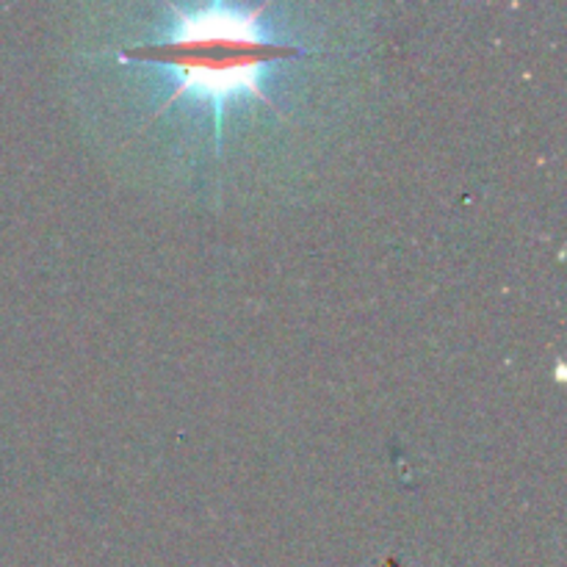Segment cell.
I'll return each instance as SVG.
<instances>
[{"label": "cell", "mask_w": 567, "mask_h": 567, "mask_svg": "<svg viewBox=\"0 0 567 567\" xmlns=\"http://www.w3.org/2000/svg\"><path fill=\"white\" fill-rule=\"evenodd\" d=\"M266 9L269 3L255 6V9H230V6L181 9L169 3L166 11L175 20L164 37L155 42L127 44L125 50H120L122 61L155 64L181 78L175 92L150 116L147 125L166 114L177 100L194 97L214 109L216 150H221L227 103L252 97L277 111L269 94L264 92V75L275 64L297 59L305 50L302 44L282 42L260 28V17Z\"/></svg>", "instance_id": "cell-1"}]
</instances>
